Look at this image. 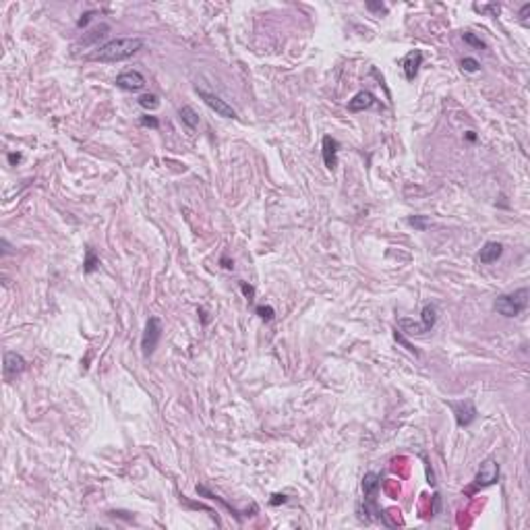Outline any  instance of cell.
Segmentation results:
<instances>
[{
    "mask_svg": "<svg viewBox=\"0 0 530 530\" xmlns=\"http://www.w3.org/2000/svg\"><path fill=\"white\" fill-rule=\"evenodd\" d=\"M367 9H369V11H379V13H386V11H388L383 5H371V3L367 5Z\"/></svg>",
    "mask_w": 530,
    "mask_h": 530,
    "instance_id": "484cf974",
    "label": "cell"
},
{
    "mask_svg": "<svg viewBox=\"0 0 530 530\" xmlns=\"http://www.w3.org/2000/svg\"><path fill=\"white\" fill-rule=\"evenodd\" d=\"M143 46H145L143 38H116V40H110V42L102 44L100 48H96L89 54V58L98 60V62H120V60L131 58L133 54H137Z\"/></svg>",
    "mask_w": 530,
    "mask_h": 530,
    "instance_id": "6da1fadb",
    "label": "cell"
},
{
    "mask_svg": "<svg viewBox=\"0 0 530 530\" xmlns=\"http://www.w3.org/2000/svg\"><path fill=\"white\" fill-rule=\"evenodd\" d=\"M286 501H288V497H286L284 493H276V495H271V499H269L271 505H280V503H286Z\"/></svg>",
    "mask_w": 530,
    "mask_h": 530,
    "instance_id": "d4e9b609",
    "label": "cell"
},
{
    "mask_svg": "<svg viewBox=\"0 0 530 530\" xmlns=\"http://www.w3.org/2000/svg\"><path fill=\"white\" fill-rule=\"evenodd\" d=\"M375 104V96L371 92H358L350 102H348V110L350 112H362L369 110Z\"/></svg>",
    "mask_w": 530,
    "mask_h": 530,
    "instance_id": "7c38bea8",
    "label": "cell"
},
{
    "mask_svg": "<svg viewBox=\"0 0 530 530\" xmlns=\"http://www.w3.org/2000/svg\"><path fill=\"white\" fill-rule=\"evenodd\" d=\"M528 11H530V3H526L524 7H522V11H520V19L526 23V15H528Z\"/></svg>",
    "mask_w": 530,
    "mask_h": 530,
    "instance_id": "4316f807",
    "label": "cell"
},
{
    "mask_svg": "<svg viewBox=\"0 0 530 530\" xmlns=\"http://www.w3.org/2000/svg\"><path fill=\"white\" fill-rule=\"evenodd\" d=\"M447 406L453 410V416H456L458 427L466 429L477 421V408L472 404V400H462V402H447Z\"/></svg>",
    "mask_w": 530,
    "mask_h": 530,
    "instance_id": "277c9868",
    "label": "cell"
},
{
    "mask_svg": "<svg viewBox=\"0 0 530 530\" xmlns=\"http://www.w3.org/2000/svg\"><path fill=\"white\" fill-rule=\"evenodd\" d=\"M466 137H468V141H477V135H474L472 131H468V133H466Z\"/></svg>",
    "mask_w": 530,
    "mask_h": 530,
    "instance_id": "f546056e",
    "label": "cell"
},
{
    "mask_svg": "<svg viewBox=\"0 0 530 530\" xmlns=\"http://www.w3.org/2000/svg\"><path fill=\"white\" fill-rule=\"evenodd\" d=\"M25 371V358L19 354V352H5V364H3V373H5V379L11 381L15 379L17 375H21Z\"/></svg>",
    "mask_w": 530,
    "mask_h": 530,
    "instance_id": "52a82bcc",
    "label": "cell"
},
{
    "mask_svg": "<svg viewBox=\"0 0 530 530\" xmlns=\"http://www.w3.org/2000/svg\"><path fill=\"white\" fill-rule=\"evenodd\" d=\"M499 481V464L495 458H485L479 466V472L474 477L477 487H491Z\"/></svg>",
    "mask_w": 530,
    "mask_h": 530,
    "instance_id": "5b68a950",
    "label": "cell"
},
{
    "mask_svg": "<svg viewBox=\"0 0 530 530\" xmlns=\"http://www.w3.org/2000/svg\"><path fill=\"white\" fill-rule=\"evenodd\" d=\"M379 485H381V477L375 474V472H367L362 477V493H364V499H375L377 491H379Z\"/></svg>",
    "mask_w": 530,
    "mask_h": 530,
    "instance_id": "4fadbf2b",
    "label": "cell"
},
{
    "mask_svg": "<svg viewBox=\"0 0 530 530\" xmlns=\"http://www.w3.org/2000/svg\"><path fill=\"white\" fill-rule=\"evenodd\" d=\"M398 325H400L406 334H410V336H423V334H427V330L423 327V323L412 321V319H400Z\"/></svg>",
    "mask_w": 530,
    "mask_h": 530,
    "instance_id": "2e32d148",
    "label": "cell"
},
{
    "mask_svg": "<svg viewBox=\"0 0 530 530\" xmlns=\"http://www.w3.org/2000/svg\"><path fill=\"white\" fill-rule=\"evenodd\" d=\"M423 327L427 330V332H431L433 327H435V323H437V309H435V305H425V309H423Z\"/></svg>",
    "mask_w": 530,
    "mask_h": 530,
    "instance_id": "9a60e30c",
    "label": "cell"
},
{
    "mask_svg": "<svg viewBox=\"0 0 530 530\" xmlns=\"http://www.w3.org/2000/svg\"><path fill=\"white\" fill-rule=\"evenodd\" d=\"M116 85L124 92H139L145 87V77L139 70H124L116 77Z\"/></svg>",
    "mask_w": 530,
    "mask_h": 530,
    "instance_id": "ba28073f",
    "label": "cell"
},
{
    "mask_svg": "<svg viewBox=\"0 0 530 530\" xmlns=\"http://www.w3.org/2000/svg\"><path fill=\"white\" fill-rule=\"evenodd\" d=\"M139 106L145 108V110H156V108L160 106V100H158L156 94H143V96L139 98Z\"/></svg>",
    "mask_w": 530,
    "mask_h": 530,
    "instance_id": "e0dca14e",
    "label": "cell"
},
{
    "mask_svg": "<svg viewBox=\"0 0 530 530\" xmlns=\"http://www.w3.org/2000/svg\"><path fill=\"white\" fill-rule=\"evenodd\" d=\"M178 116H180L182 124H185L189 131H195V129L199 126V116H197V112H195L191 106H182V108L178 110Z\"/></svg>",
    "mask_w": 530,
    "mask_h": 530,
    "instance_id": "5bb4252c",
    "label": "cell"
},
{
    "mask_svg": "<svg viewBox=\"0 0 530 530\" xmlns=\"http://www.w3.org/2000/svg\"><path fill=\"white\" fill-rule=\"evenodd\" d=\"M462 68L466 70V72H477V70H481V62L477 60V58H470V56H466V58H462Z\"/></svg>",
    "mask_w": 530,
    "mask_h": 530,
    "instance_id": "ffe728a7",
    "label": "cell"
},
{
    "mask_svg": "<svg viewBox=\"0 0 530 530\" xmlns=\"http://www.w3.org/2000/svg\"><path fill=\"white\" fill-rule=\"evenodd\" d=\"M197 94H199V98L217 114V116H224V118H236V110L228 104V102H224L220 96H215V94H211V92H205V89H199L197 87Z\"/></svg>",
    "mask_w": 530,
    "mask_h": 530,
    "instance_id": "8992f818",
    "label": "cell"
},
{
    "mask_svg": "<svg viewBox=\"0 0 530 530\" xmlns=\"http://www.w3.org/2000/svg\"><path fill=\"white\" fill-rule=\"evenodd\" d=\"M141 124H143V126H151V129H158V126H160V122H158L156 116H143V118H141Z\"/></svg>",
    "mask_w": 530,
    "mask_h": 530,
    "instance_id": "cb8c5ba5",
    "label": "cell"
},
{
    "mask_svg": "<svg viewBox=\"0 0 530 530\" xmlns=\"http://www.w3.org/2000/svg\"><path fill=\"white\" fill-rule=\"evenodd\" d=\"M462 38H464V42H466V44H470V46H474V48H479V50L487 48V46H485V42H483V40H479V38H477L474 33H470V31H464V35H462Z\"/></svg>",
    "mask_w": 530,
    "mask_h": 530,
    "instance_id": "44dd1931",
    "label": "cell"
},
{
    "mask_svg": "<svg viewBox=\"0 0 530 530\" xmlns=\"http://www.w3.org/2000/svg\"><path fill=\"white\" fill-rule=\"evenodd\" d=\"M241 288H243V292H245V296H247V298H251V296H253V288H251V286H247L245 282H241Z\"/></svg>",
    "mask_w": 530,
    "mask_h": 530,
    "instance_id": "83f0119b",
    "label": "cell"
},
{
    "mask_svg": "<svg viewBox=\"0 0 530 530\" xmlns=\"http://www.w3.org/2000/svg\"><path fill=\"white\" fill-rule=\"evenodd\" d=\"M400 64H402V68H404L406 79H408V81H414V77L418 75V68H421V64H423V52H421V50L408 52V54L402 58Z\"/></svg>",
    "mask_w": 530,
    "mask_h": 530,
    "instance_id": "9c48e42d",
    "label": "cell"
},
{
    "mask_svg": "<svg viewBox=\"0 0 530 530\" xmlns=\"http://www.w3.org/2000/svg\"><path fill=\"white\" fill-rule=\"evenodd\" d=\"M501 255H503V245H501V243H495V241H489V243L483 245V249H481V253H479V261L489 265V263H495Z\"/></svg>",
    "mask_w": 530,
    "mask_h": 530,
    "instance_id": "8fae6325",
    "label": "cell"
},
{
    "mask_svg": "<svg viewBox=\"0 0 530 530\" xmlns=\"http://www.w3.org/2000/svg\"><path fill=\"white\" fill-rule=\"evenodd\" d=\"M9 162L11 164H19L21 162V154H9Z\"/></svg>",
    "mask_w": 530,
    "mask_h": 530,
    "instance_id": "f1b7e54d",
    "label": "cell"
},
{
    "mask_svg": "<svg viewBox=\"0 0 530 530\" xmlns=\"http://www.w3.org/2000/svg\"><path fill=\"white\" fill-rule=\"evenodd\" d=\"M85 267V273H92V271H96L98 269V265H100V261H98V257H96V253L92 251V249H87V255H85V263H83Z\"/></svg>",
    "mask_w": 530,
    "mask_h": 530,
    "instance_id": "ac0fdd59",
    "label": "cell"
},
{
    "mask_svg": "<svg viewBox=\"0 0 530 530\" xmlns=\"http://www.w3.org/2000/svg\"><path fill=\"white\" fill-rule=\"evenodd\" d=\"M257 315H259L261 319H265V321H271L276 313H273L271 307H263V305H261V307H257Z\"/></svg>",
    "mask_w": 530,
    "mask_h": 530,
    "instance_id": "7402d4cb",
    "label": "cell"
},
{
    "mask_svg": "<svg viewBox=\"0 0 530 530\" xmlns=\"http://www.w3.org/2000/svg\"><path fill=\"white\" fill-rule=\"evenodd\" d=\"M408 224H410V226H414L416 230H427L429 226H431V222H429L425 215H414V217H408Z\"/></svg>",
    "mask_w": 530,
    "mask_h": 530,
    "instance_id": "d6986e66",
    "label": "cell"
},
{
    "mask_svg": "<svg viewBox=\"0 0 530 530\" xmlns=\"http://www.w3.org/2000/svg\"><path fill=\"white\" fill-rule=\"evenodd\" d=\"M528 300H530V290L520 288L516 292L497 296L493 302V309L503 317H518L528 309Z\"/></svg>",
    "mask_w": 530,
    "mask_h": 530,
    "instance_id": "7a4b0ae2",
    "label": "cell"
},
{
    "mask_svg": "<svg viewBox=\"0 0 530 530\" xmlns=\"http://www.w3.org/2000/svg\"><path fill=\"white\" fill-rule=\"evenodd\" d=\"M338 149H340V143L334 137L325 135L323 143H321V154H323V162L330 170H334L338 166Z\"/></svg>",
    "mask_w": 530,
    "mask_h": 530,
    "instance_id": "30bf717a",
    "label": "cell"
},
{
    "mask_svg": "<svg viewBox=\"0 0 530 530\" xmlns=\"http://www.w3.org/2000/svg\"><path fill=\"white\" fill-rule=\"evenodd\" d=\"M160 338H162V321L158 317H149L147 325H145V332H143V338H141L143 356H151L156 352V348L160 344Z\"/></svg>",
    "mask_w": 530,
    "mask_h": 530,
    "instance_id": "3957f363",
    "label": "cell"
},
{
    "mask_svg": "<svg viewBox=\"0 0 530 530\" xmlns=\"http://www.w3.org/2000/svg\"><path fill=\"white\" fill-rule=\"evenodd\" d=\"M394 338H396V340H398V342H400V344H402V346H404L408 352H412L414 356H418V352L414 350V346H412V344H410V342H408V340H406V338H404L400 332H396V334H394Z\"/></svg>",
    "mask_w": 530,
    "mask_h": 530,
    "instance_id": "603a6c76",
    "label": "cell"
}]
</instances>
